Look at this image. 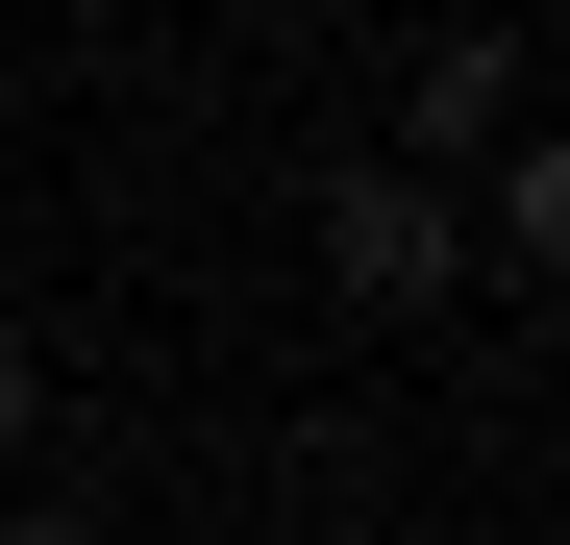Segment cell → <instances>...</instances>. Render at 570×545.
<instances>
[{"label":"cell","instance_id":"obj_1","mask_svg":"<svg viewBox=\"0 0 570 545\" xmlns=\"http://www.w3.org/2000/svg\"><path fill=\"white\" fill-rule=\"evenodd\" d=\"M323 298H347V323H446V298H471V224H446L422 149H347V174H323Z\"/></svg>","mask_w":570,"mask_h":545},{"label":"cell","instance_id":"obj_2","mask_svg":"<svg viewBox=\"0 0 570 545\" xmlns=\"http://www.w3.org/2000/svg\"><path fill=\"white\" fill-rule=\"evenodd\" d=\"M546 248H570V149H546V125H497V199H471V272H521V298H546Z\"/></svg>","mask_w":570,"mask_h":545},{"label":"cell","instance_id":"obj_4","mask_svg":"<svg viewBox=\"0 0 570 545\" xmlns=\"http://www.w3.org/2000/svg\"><path fill=\"white\" fill-rule=\"evenodd\" d=\"M26 422H50V347H26V323H0V472H26Z\"/></svg>","mask_w":570,"mask_h":545},{"label":"cell","instance_id":"obj_5","mask_svg":"<svg viewBox=\"0 0 570 545\" xmlns=\"http://www.w3.org/2000/svg\"><path fill=\"white\" fill-rule=\"evenodd\" d=\"M0 545H100V521H50V496H26V521H0Z\"/></svg>","mask_w":570,"mask_h":545},{"label":"cell","instance_id":"obj_3","mask_svg":"<svg viewBox=\"0 0 570 545\" xmlns=\"http://www.w3.org/2000/svg\"><path fill=\"white\" fill-rule=\"evenodd\" d=\"M397 125H422V149H497V125H521V26H446V50H422V100H397Z\"/></svg>","mask_w":570,"mask_h":545}]
</instances>
